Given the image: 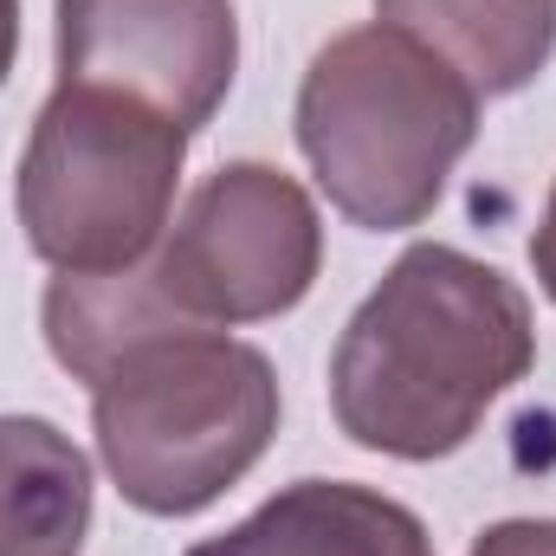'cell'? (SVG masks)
I'll return each instance as SVG.
<instances>
[{"mask_svg":"<svg viewBox=\"0 0 556 556\" xmlns=\"http://www.w3.org/2000/svg\"><path fill=\"white\" fill-rule=\"evenodd\" d=\"M531 356L538 330L511 278L453 247H408L337 343L330 408L369 453L440 459L525 382Z\"/></svg>","mask_w":556,"mask_h":556,"instance_id":"1","label":"cell"},{"mask_svg":"<svg viewBox=\"0 0 556 556\" xmlns=\"http://www.w3.org/2000/svg\"><path fill=\"white\" fill-rule=\"evenodd\" d=\"M479 137V91L395 26L337 33L298 91V142L317 188L376 233L415 227Z\"/></svg>","mask_w":556,"mask_h":556,"instance_id":"2","label":"cell"},{"mask_svg":"<svg viewBox=\"0 0 556 556\" xmlns=\"http://www.w3.org/2000/svg\"><path fill=\"white\" fill-rule=\"evenodd\" d=\"M98 453L149 518H188L240 485L278 433V376L214 324L168 330L91 382Z\"/></svg>","mask_w":556,"mask_h":556,"instance_id":"3","label":"cell"},{"mask_svg":"<svg viewBox=\"0 0 556 556\" xmlns=\"http://www.w3.org/2000/svg\"><path fill=\"white\" fill-rule=\"evenodd\" d=\"M188 130L124 91L59 85L20 155V227L59 273H124L175 207Z\"/></svg>","mask_w":556,"mask_h":556,"instance_id":"4","label":"cell"},{"mask_svg":"<svg viewBox=\"0 0 556 556\" xmlns=\"http://www.w3.org/2000/svg\"><path fill=\"white\" fill-rule=\"evenodd\" d=\"M317 260L324 227L311 194L285 168L233 162L188 194L155 260V285L194 324H260L311 291Z\"/></svg>","mask_w":556,"mask_h":556,"instance_id":"5","label":"cell"},{"mask_svg":"<svg viewBox=\"0 0 556 556\" xmlns=\"http://www.w3.org/2000/svg\"><path fill=\"white\" fill-rule=\"evenodd\" d=\"M240 65L233 0H59V85L124 91L188 137Z\"/></svg>","mask_w":556,"mask_h":556,"instance_id":"6","label":"cell"},{"mask_svg":"<svg viewBox=\"0 0 556 556\" xmlns=\"http://www.w3.org/2000/svg\"><path fill=\"white\" fill-rule=\"evenodd\" d=\"M188 556H433V544L408 505L369 485L298 479L247 525L194 544Z\"/></svg>","mask_w":556,"mask_h":556,"instance_id":"7","label":"cell"},{"mask_svg":"<svg viewBox=\"0 0 556 556\" xmlns=\"http://www.w3.org/2000/svg\"><path fill=\"white\" fill-rule=\"evenodd\" d=\"M382 26L420 39L472 91H525L556 46V0H376Z\"/></svg>","mask_w":556,"mask_h":556,"instance_id":"8","label":"cell"},{"mask_svg":"<svg viewBox=\"0 0 556 556\" xmlns=\"http://www.w3.org/2000/svg\"><path fill=\"white\" fill-rule=\"evenodd\" d=\"M91 459L33 415H0V556H85Z\"/></svg>","mask_w":556,"mask_h":556,"instance_id":"9","label":"cell"},{"mask_svg":"<svg viewBox=\"0 0 556 556\" xmlns=\"http://www.w3.org/2000/svg\"><path fill=\"white\" fill-rule=\"evenodd\" d=\"M194 330L155 285V266H124V273H59L46 291V343L78 382H104L130 350Z\"/></svg>","mask_w":556,"mask_h":556,"instance_id":"10","label":"cell"},{"mask_svg":"<svg viewBox=\"0 0 556 556\" xmlns=\"http://www.w3.org/2000/svg\"><path fill=\"white\" fill-rule=\"evenodd\" d=\"M472 556H556V518H505L472 544Z\"/></svg>","mask_w":556,"mask_h":556,"instance_id":"11","label":"cell"},{"mask_svg":"<svg viewBox=\"0 0 556 556\" xmlns=\"http://www.w3.org/2000/svg\"><path fill=\"white\" fill-rule=\"evenodd\" d=\"M531 266H538V278H544V291H551V304H556V188H551V201H544L538 240H531Z\"/></svg>","mask_w":556,"mask_h":556,"instance_id":"12","label":"cell"},{"mask_svg":"<svg viewBox=\"0 0 556 556\" xmlns=\"http://www.w3.org/2000/svg\"><path fill=\"white\" fill-rule=\"evenodd\" d=\"M13 46H20V0H0V85L13 72Z\"/></svg>","mask_w":556,"mask_h":556,"instance_id":"13","label":"cell"}]
</instances>
